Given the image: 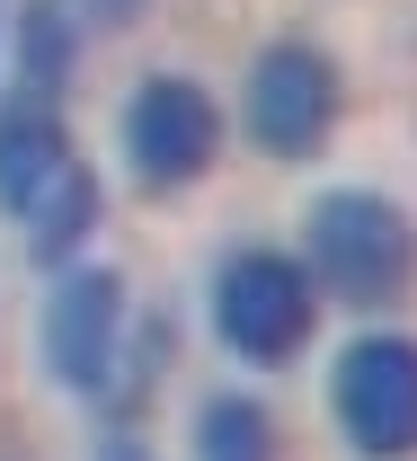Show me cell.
Returning a JSON list of instances; mask_svg holds the SVG:
<instances>
[{"mask_svg": "<svg viewBox=\"0 0 417 461\" xmlns=\"http://www.w3.org/2000/svg\"><path fill=\"white\" fill-rule=\"evenodd\" d=\"M80 9H89V18H98V27H124V18H133V9H142V0H80Z\"/></svg>", "mask_w": 417, "mask_h": 461, "instance_id": "cell-11", "label": "cell"}, {"mask_svg": "<svg viewBox=\"0 0 417 461\" xmlns=\"http://www.w3.org/2000/svg\"><path fill=\"white\" fill-rule=\"evenodd\" d=\"M116 329H124V285L107 267H80L62 276L54 311H45V364H54L62 391H107L116 382Z\"/></svg>", "mask_w": 417, "mask_h": 461, "instance_id": "cell-6", "label": "cell"}, {"mask_svg": "<svg viewBox=\"0 0 417 461\" xmlns=\"http://www.w3.org/2000/svg\"><path fill=\"white\" fill-rule=\"evenodd\" d=\"M338 426L347 444L373 461H409L417 453V338H364L338 355Z\"/></svg>", "mask_w": 417, "mask_h": 461, "instance_id": "cell-3", "label": "cell"}, {"mask_svg": "<svg viewBox=\"0 0 417 461\" xmlns=\"http://www.w3.org/2000/svg\"><path fill=\"white\" fill-rule=\"evenodd\" d=\"M27 222H36V230H27V249H36L45 267H54V258H71V249H80V230L98 222V177L71 160V169L54 177V195H45V204H36Z\"/></svg>", "mask_w": 417, "mask_h": 461, "instance_id": "cell-8", "label": "cell"}, {"mask_svg": "<svg viewBox=\"0 0 417 461\" xmlns=\"http://www.w3.org/2000/svg\"><path fill=\"white\" fill-rule=\"evenodd\" d=\"M62 169H71V142H62L54 107L45 98H18V107L0 115V204L9 213H36Z\"/></svg>", "mask_w": 417, "mask_h": 461, "instance_id": "cell-7", "label": "cell"}, {"mask_svg": "<svg viewBox=\"0 0 417 461\" xmlns=\"http://www.w3.org/2000/svg\"><path fill=\"white\" fill-rule=\"evenodd\" d=\"M311 267L347 302H400L409 276H417V230L382 195H356V186L320 195V213H311Z\"/></svg>", "mask_w": 417, "mask_h": 461, "instance_id": "cell-1", "label": "cell"}, {"mask_svg": "<svg viewBox=\"0 0 417 461\" xmlns=\"http://www.w3.org/2000/svg\"><path fill=\"white\" fill-rule=\"evenodd\" d=\"M311 320H320V293L302 276L294 258H276V249H249L222 267V285H213V329L231 355L249 364H285L302 338H311Z\"/></svg>", "mask_w": 417, "mask_h": 461, "instance_id": "cell-2", "label": "cell"}, {"mask_svg": "<svg viewBox=\"0 0 417 461\" xmlns=\"http://www.w3.org/2000/svg\"><path fill=\"white\" fill-rule=\"evenodd\" d=\"M329 124H338V71H329V62L311 54V45L258 54V71H249V133H258L276 160L320 151Z\"/></svg>", "mask_w": 417, "mask_h": 461, "instance_id": "cell-5", "label": "cell"}, {"mask_svg": "<svg viewBox=\"0 0 417 461\" xmlns=\"http://www.w3.org/2000/svg\"><path fill=\"white\" fill-rule=\"evenodd\" d=\"M124 151H133L142 186H186V177L213 169V151H222V107L195 80H151L124 107Z\"/></svg>", "mask_w": 417, "mask_h": 461, "instance_id": "cell-4", "label": "cell"}, {"mask_svg": "<svg viewBox=\"0 0 417 461\" xmlns=\"http://www.w3.org/2000/svg\"><path fill=\"white\" fill-rule=\"evenodd\" d=\"M195 453L204 461H276V426H267V408H249V400H204Z\"/></svg>", "mask_w": 417, "mask_h": 461, "instance_id": "cell-10", "label": "cell"}, {"mask_svg": "<svg viewBox=\"0 0 417 461\" xmlns=\"http://www.w3.org/2000/svg\"><path fill=\"white\" fill-rule=\"evenodd\" d=\"M18 80H27L36 98H54L62 80H71V9H62V0H36V9L18 18Z\"/></svg>", "mask_w": 417, "mask_h": 461, "instance_id": "cell-9", "label": "cell"}]
</instances>
